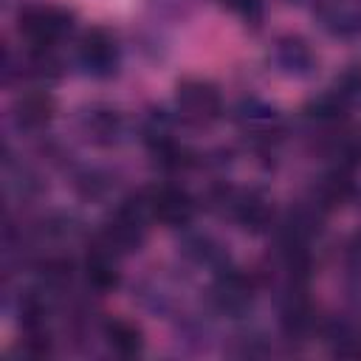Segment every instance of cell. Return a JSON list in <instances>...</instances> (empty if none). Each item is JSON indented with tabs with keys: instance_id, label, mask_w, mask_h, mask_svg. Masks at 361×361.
Wrapping results in <instances>:
<instances>
[{
	"instance_id": "1",
	"label": "cell",
	"mask_w": 361,
	"mask_h": 361,
	"mask_svg": "<svg viewBox=\"0 0 361 361\" xmlns=\"http://www.w3.org/2000/svg\"><path fill=\"white\" fill-rule=\"evenodd\" d=\"M152 214H149V203H147V195L144 189L130 195L127 200H121L110 217L102 223V231L96 237V243H102L104 248H110L113 254L118 257H127V254H135L144 240H147V231L152 226Z\"/></svg>"
},
{
	"instance_id": "2",
	"label": "cell",
	"mask_w": 361,
	"mask_h": 361,
	"mask_svg": "<svg viewBox=\"0 0 361 361\" xmlns=\"http://www.w3.org/2000/svg\"><path fill=\"white\" fill-rule=\"evenodd\" d=\"M73 11L54 3H25L17 11V34L28 48L54 51L73 31Z\"/></svg>"
},
{
	"instance_id": "3",
	"label": "cell",
	"mask_w": 361,
	"mask_h": 361,
	"mask_svg": "<svg viewBox=\"0 0 361 361\" xmlns=\"http://www.w3.org/2000/svg\"><path fill=\"white\" fill-rule=\"evenodd\" d=\"M175 113L189 127H209L223 116L220 87L200 76H186L175 85Z\"/></svg>"
},
{
	"instance_id": "4",
	"label": "cell",
	"mask_w": 361,
	"mask_h": 361,
	"mask_svg": "<svg viewBox=\"0 0 361 361\" xmlns=\"http://www.w3.org/2000/svg\"><path fill=\"white\" fill-rule=\"evenodd\" d=\"M73 62L90 79H110L118 73V65H121L118 39L113 37V31L102 25L87 28L73 45Z\"/></svg>"
},
{
	"instance_id": "5",
	"label": "cell",
	"mask_w": 361,
	"mask_h": 361,
	"mask_svg": "<svg viewBox=\"0 0 361 361\" xmlns=\"http://www.w3.org/2000/svg\"><path fill=\"white\" fill-rule=\"evenodd\" d=\"M214 203H217L223 217L234 220L240 228H245L251 234H262L274 223V206L257 189H231V186H226L214 195Z\"/></svg>"
},
{
	"instance_id": "6",
	"label": "cell",
	"mask_w": 361,
	"mask_h": 361,
	"mask_svg": "<svg viewBox=\"0 0 361 361\" xmlns=\"http://www.w3.org/2000/svg\"><path fill=\"white\" fill-rule=\"evenodd\" d=\"M144 195H147L149 214H152L155 223H161L166 228H186V226H192L197 203H195V197L186 189L172 186V183H161V186L144 189Z\"/></svg>"
},
{
	"instance_id": "7",
	"label": "cell",
	"mask_w": 361,
	"mask_h": 361,
	"mask_svg": "<svg viewBox=\"0 0 361 361\" xmlns=\"http://www.w3.org/2000/svg\"><path fill=\"white\" fill-rule=\"evenodd\" d=\"M234 121L240 133L254 144V147H274L285 130L282 116L276 107L259 102V99H243L234 110Z\"/></svg>"
},
{
	"instance_id": "8",
	"label": "cell",
	"mask_w": 361,
	"mask_h": 361,
	"mask_svg": "<svg viewBox=\"0 0 361 361\" xmlns=\"http://www.w3.org/2000/svg\"><path fill=\"white\" fill-rule=\"evenodd\" d=\"M209 296H212V305L223 316H243L254 305V282L243 271L226 265L223 271L214 274Z\"/></svg>"
},
{
	"instance_id": "9",
	"label": "cell",
	"mask_w": 361,
	"mask_h": 361,
	"mask_svg": "<svg viewBox=\"0 0 361 361\" xmlns=\"http://www.w3.org/2000/svg\"><path fill=\"white\" fill-rule=\"evenodd\" d=\"M271 62L282 76H290V79H307L319 68V56L313 45L299 34L279 37L271 48Z\"/></svg>"
},
{
	"instance_id": "10",
	"label": "cell",
	"mask_w": 361,
	"mask_h": 361,
	"mask_svg": "<svg viewBox=\"0 0 361 361\" xmlns=\"http://www.w3.org/2000/svg\"><path fill=\"white\" fill-rule=\"evenodd\" d=\"M79 133L96 147H118L127 135V121L116 107L93 104L79 113Z\"/></svg>"
},
{
	"instance_id": "11",
	"label": "cell",
	"mask_w": 361,
	"mask_h": 361,
	"mask_svg": "<svg viewBox=\"0 0 361 361\" xmlns=\"http://www.w3.org/2000/svg\"><path fill=\"white\" fill-rule=\"evenodd\" d=\"M56 113V102L48 90L34 87L14 99L11 104V124L20 133H42Z\"/></svg>"
},
{
	"instance_id": "12",
	"label": "cell",
	"mask_w": 361,
	"mask_h": 361,
	"mask_svg": "<svg viewBox=\"0 0 361 361\" xmlns=\"http://www.w3.org/2000/svg\"><path fill=\"white\" fill-rule=\"evenodd\" d=\"M319 25L338 39L361 37V0H316Z\"/></svg>"
},
{
	"instance_id": "13",
	"label": "cell",
	"mask_w": 361,
	"mask_h": 361,
	"mask_svg": "<svg viewBox=\"0 0 361 361\" xmlns=\"http://www.w3.org/2000/svg\"><path fill=\"white\" fill-rule=\"evenodd\" d=\"M118 254H113L110 248H104L102 243H93L87 248V257H85V279L93 290L99 293H107V290H116L118 282H121V271H118Z\"/></svg>"
},
{
	"instance_id": "14",
	"label": "cell",
	"mask_w": 361,
	"mask_h": 361,
	"mask_svg": "<svg viewBox=\"0 0 361 361\" xmlns=\"http://www.w3.org/2000/svg\"><path fill=\"white\" fill-rule=\"evenodd\" d=\"M99 336L104 341V347L118 355V358H133L144 350V336H141V327L130 319H107L102 327H99Z\"/></svg>"
},
{
	"instance_id": "15",
	"label": "cell",
	"mask_w": 361,
	"mask_h": 361,
	"mask_svg": "<svg viewBox=\"0 0 361 361\" xmlns=\"http://www.w3.org/2000/svg\"><path fill=\"white\" fill-rule=\"evenodd\" d=\"M183 254L195 262V265H203L209 271H223L228 265V251L223 243H217L212 234H192L183 240Z\"/></svg>"
},
{
	"instance_id": "16",
	"label": "cell",
	"mask_w": 361,
	"mask_h": 361,
	"mask_svg": "<svg viewBox=\"0 0 361 361\" xmlns=\"http://www.w3.org/2000/svg\"><path fill=\"white\" fill-rule=\"evenodd\" d=\"M217 3L223 8H228L231 14L248 20V23H254V20L262 17V0H217Z\"/></svg>"
},
{
	"instance_id": "17",
	"label": "cell",
	"mask_w": 361,
	"mask_h": 361,
	"mask_svg": "<svg viewBox=\"0 0 361 361\" xmlns=\"http://www.w3.org/2000/svg\"><path fill=\"white\" fill-rule=\"evenodd\" d=\"M347 353H353V355H361V336H358V338H355V347H350V350H347Z\"/></svg>"
}]
</instances>
